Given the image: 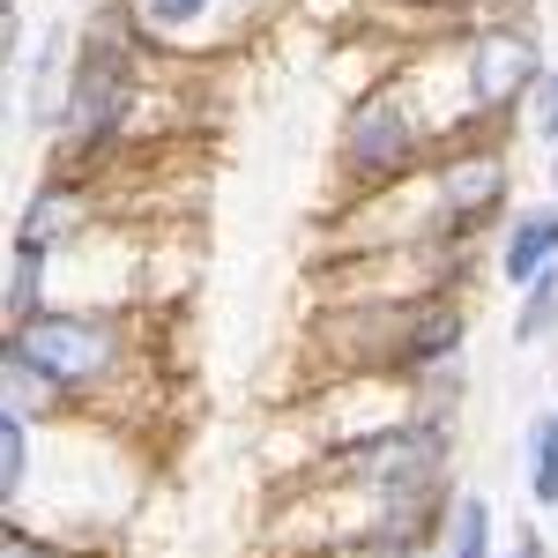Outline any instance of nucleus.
I'll return each mask as SVG.
<instances>
[{
    "mask_svg": "<svg viewBox=\"0 0 558 558\" xmlns=\"http://www.w3.org/2000/svg\"><path fill=\"white\" fill-rule=\"evenodd\" d=\"M439 149H447V134L432 120V105L417 97L410 68H395V75L350 97L343 134H336V179H343L350 202H380V194L417 186Z\"/></svg>",
    "mask_w": 558,
    "mask_h": 558,
    "instance_id": "obj_1",
    "label": "nucleus"
},
{
    "mask_svg": "<svg viewBox=\"0 0 558 558\" xmlns=\"http://www.w3.org/2000/svg\"><path fill=\"white\" fill-rule=\"evenodd\" d=\"M8 343L23 350L38 373H52L89 417H105L97 402L120 395L128 373L142 365V350H134V305H45L23 328H8Z\"/></svg>",
    "mask_w": 558,
    "mask_h": 558,
    "instance_id": "obj_2",
    "label": "nucleus"
},
{
    "mask_svg": "<svg viewBox=\"0 0 558 558\" xmlns=\"http://www.w3.org/2000/svg\"><path fill=\"white\" fill-rule=\"evenodd\" d=\"M425 194V246L432 254H470L492 223L514 216V165H507V128L454 134L417 179Z\"/></svg>",
    "mask_w": 558,
    "mask_h": 558,
    "instance_id": "obj_3",
    "label": "nucleus"
},
{
    "mask_svg": "<svg viewBox=\"0 0 558 558\" xmlns=\"http://www.w3.org/2000/svg\"><path fill=\"white\" fill-rule=\"evenodd\" d=\"M313 484H328V492H373V499L454 484V425L447 417H425V410H402L387 425L343 432V439L320 447Z\"/></svg>",
    "mask_w": 558,
    "mask_h": 558,
    "instance_id": "obj_4",
    "label": "nucleus"
},
{
    "mask_svg": "<svg viewBox=\"0 0 558 558\" xmlns=\"http://www.w3.org/2000/svg\"><path fill=\"white\" fill-rule=\"evenodd\" d=\"M454 68H462L476 128H514V112H529L536 83L551 75V52H544V31L521 15H476L454 45Z\"/></svg>",
    "mask_w": 558,
    "mask_h": 558,
    "instance_id": "obj_5",
    "label": "nucleus"
},
{
    "mask_svg": "<svg viewBox=\"0 0 558 558\" xmlns=\"http://www.w3.org/2000/svg\"><path fill=\"white\" fill-rule=\"evenodd\" d=\"M97 216H105V194H97V179L45 172L38 186H31L23 216H15V239H8V254L60 260V254H75L83 239H97Z\"/></svg>",
    "mask_w": 558,
    "mask_h": 558,
    "instance_id": "obj_6",
    "label": "nucleus"
},
{
    "mask_svg": "<svg viewBox=\"0 0 558 558\" xmlns=\"http://www.w3.org/2000/svg\"><path fill=\"white\" fill-rule=\"evenodd\" d=\"M470 299L454 283H432L417 299H402V336H395V380L447 365V357H470Z\"/></svg>",
    "mask_w": 558,
    "mask_h": 558,
    "instance_id": "obj_7",
    "label": "nucleus"
},
{
    "mask_svg": "<svg viewBox=\"0 0 558 558\" xmlns=\"http://www.w3.org/2000/svg\"><path fill=\"white\" fill-rule=\"evenodd\" d=\"M128 23L149 38V52H216L223 38H239V8L246 0H120Z\"/></svg>",
    "mask_w": 558,
    "mask_h": 558,
    "instance_id": "obj_8",
    "label": "nucleus"
},
{
    "mask_svg": "<svg viewBox=\"0 0 558 558\" xmlns=\"http://www.w3.org/2000/svg\"><path fill=\"white\" fill-rule=\"evenodd\" d=\"M551 260H558V202H529V209H514L499 223V254H492L499 283L521 291V283H536Z\"/></svg>",
    "mask_w": 558,
    "mask_h": 558,
    "instance_id": "obj_9",
    "label": "nucleus"
},
{
    "mask_svg": "<svg viewBox=\"0 0 558 558\" xmlns=\"http://www.w3.org/2000/svg\"><path fill=\"white\" fill-rule=\"evenodd\" d=\"M0 410H15V417H31V425H68V417H83V402L68 395V387L52 380V373H38L23 350L0 336Z\"/></svg>",
    "mask_w": 558,
    "mask_h": 558,
    "instance_id": "obj_10",
    "label": "nucleus"
},
{
    "mask_svg": "<svg viewBox=\"0 0 558 558\" xmlns=\"http://www.w3.org/2000/svg\"><path fill=\"white\" fill-rule=\"evenodd\" d=\"M521 492H529L544 514H558V417L551 410H536V417L521 425Z\"/></svg>",
    "mask_w": 558,
    "mask_h": 558,
    "instance_id": "obj_11",
    "label": "nucleus"
},
{
    "mask_svg": "<svg viewBox=\"0 0 558 558\" xmlns=\"http://www.w3.org/2000/svg\"><path fill=\"white\" fill-rule=\"evenodd\" d=\"M439 558H499V521H492V499L484 492H454Z\"/></svg>",
    "mask_w": 558,
    "mask_h": 558,
    "instance_id": "obj_12",
    "label": "nucleus"
},
{
    "mask_svg": "<svg viewBox=\"0 0 558 558\" xmlns=\"http://www.w3.org/2000/svg\"><path fill=\"white\" fill-rule=\"evenodd\" d=\"M52 305V260L38 254H8V291H0V336L8 328H23L31 313Z\"/></svg>",
    "mask_w": 558,
    "mask_h": 558,
    "instance_id": "obj_13",
    "label": "nucleus"
},
{
    "mask_svg": "<svg viewBox=\"0 0 558 558\" xmlns=\"http://www.w3.org/2000/svg\"><path fill=\"white\" fill-rule=\"evenodd\" d=\"M31 476H38V425L0 410V507H15L31 492Z\"/></svg>",
    "mask_w": 558,
    "mask_h": 558,
    "instance_id": "obj_14",
    "label": "nucleus"
},
{
    "mask_svg": "<svg viewBox=\"0 0 558 558\" xmlns=\"http://www.w3.org/2000/svg\"><path fill=\"white\" fill-rule=\"evenodd\" d=\"M558 336V260L536 276V283H521V305H514V350H536Z\"/></svg>",
    "mask_w": 558,
    "mask_h": 558,
    "instance_id": "obj_15",
    "label": "nucleus"
},
{
    "mask_svg": "<svg viewBox=\"0 0 558 558\" xmlns=\"http://www.w3.org/2000/svg\"><path fill=\"white\" fill-rule=\"evenodd\" d=\"M0 558H75V544L45 536V529H31V521H8V529H0Z\"/></svg>",
    "mask_w": 558,
    "mask_h": 558,
    "instance_id": "obj_16",
    "label": "nucleus"
},
{
    "mask_svg": "<svg viewBox=\"0 0 558 558\" xmlns=\"http://www.w3.org/2000/svg\"><path fill=\"white\" fill-rule=\"evenodd\" d=\"M31 8H23V0H0V60H8V68H23V60H31Z\"/></svg>",
    "mask_w": 558,
    "mask_h": 558,
    "instance_id": "obj_17",
    "label": "nucleus"
},
{
    "mask_svg": "<svg viewBox=\"0 0 558 558\" xmlns=\"http://www.w3.org/2000/svg\"><path fill=\"white\" fill-rule=\"evenodd\" d=\"M521 120H529L536 142H551V149H558V68L536 83V97H529V112H521Z\"/></svg>",
    "mask_w": 558,
    "mask_h": 558,
    "instance_id": "obj_18",
    "label": "nucleus"
},
{
    "mask_svg": "<svg viewBox=\"0 0 558 558\" xmlns=\"http://www.w3.org/2000/svg\"><path fill=\"white\" fill-rule=\"evenodd\" d=\"M499 558H551V536H544V521H521L514 536L499 544Z\"/></svg>",
    "mask_w": 558,
    "mask_h": 558,
    "instance_id": "obj_19",
    "label": "nucleus"
},
{
    "mask_svg": "<svg viewBox=\"0 0 558 558\" xmlns=\"http://www.w3.org/2000/svg\"><path fill=\"white\" fill-rule=\"evenodd\" d=\"M551 202H558V149H551Z\"/></svg>",
    "mask_w": 558,
    "mask_h": 558,
    "instance_id": "obj_20",
    "label": "nucleus"
},
{
    "mask_svg": "<svg viewBox=\"0 0 558 558\" xmlns=\"http://www.w3.org/2000/svg\"><path fill=\"white\" fill-rule=\"evenodd\" d=\"M551 417H558V402H551Z\"/></svg>",
    "mask_w": 558,
    "mask_h": 558,
    "instance_id": "obj_21",
    "label": "nucleus"
}]
</instances>
